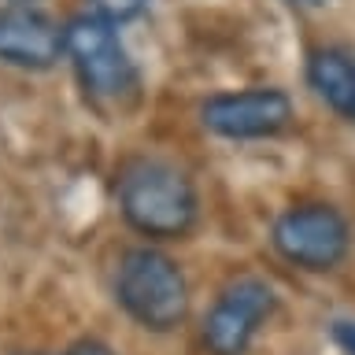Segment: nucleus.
Wrapping results in <instances>:
<instances>
[{
  "instance_id": "12",
  "label": "nucleus",
  "mask_w": 355,
  "mask_h": 355,
  "mask_svg": "<svg viewBox=\"0 0 355 355\" xmlns=\"http://www.w3.org/2000/svg\"><path fill=\"white\" fill-rule=\"evenodd\" d=\"M293 8H315V4H322V0H288Z\"/></svg>"
},
{
  "instance_id": "6",
  "label": "nucleus",
  "mask_w": 355,
  "mask_h": 355,
  "mask_svg": "<svg viewBox=\"0 0 355 355\" xmlns=\"http://www.w3.org/2000/svg\"><path fill=\"white\" fill-rule=\"evenodd\" d=\"M200 119L211 133L230 141H259L274 137L293 122V100L282 89H241V93H218L204 100Z\"/></svg>"
},
{
  "instance_id": "9",
  "label": "nucleus",
  "mask_w": 355,
  "mask_h": 355,
  "mask_svg": "<svg viewBox=\"0 0 355 355\" xmlns=\"http://www.w3.org/2000/svg\"><path fill=\"white\" fill-rule=\"evenodd\" d=\"M148 0H93V15L107 19L111 26H122V22L137 19Z\"/></svg>"
},
{
  "instance_id": "8",
  "label": "nucleus",
  "mask_w": 355,
  "mask_h": 355,
  "mask_svg": "<svg viewBox=\"0 0 355 355\" xmlns=\"http://www.w3.org/2000/svg\"><path fill=\"white\" fill-rule=\"evenodd\" d=\"M307 85L326 107L355 122V52L326 44L307 55Z\"/></svg>"
},
{
  "instance_id": "7",
  "label": "nucleus",
  "mask_w": 355,
  "mask_h": 355,
  "mask_svg": "<svg viewBox=\"0 0 355 355\" xmlns=\"http://www.w3.org/2000/svg\"><path fill=\"white\" fill-rule=\"evenodd\" d=\"M63 55V26L33 4L0 8V63L19 71H49Z\"/></svg>"
},
{
  "instance_id": "2",
  "label": "nucleus",
  "mask_w": 355,
  "mask_h": 355,
  "mask_svg": "<svg viewBox=\"0 0 355 355\" xmlns=\"http://www.w3.org/2000/svg\"><path fill=\"white\" fill-rule=\"evenodd\" d=\"M115 296L133 322L155 333L178 329L189 315V285L182 266L155 248H133L122 255Z\"/></svg>"
},
{
  "instance_id": "5",
  "label": "nucleus",
  "mask_w": 355,
  "mask_h": 355,
  "mask_svg": "<svg viewBox=\"0 0 355 355\" xmlns=\"http://www.w3.org/2000/svg\"><path fill=\"white\" fill-rule=\"evenodd\" d=\"M274 311V288L259 277L226 285L204 318V344L211 355H244Z\"/></svg>"
},
{
  "instance_id": "3",
  "label": "nucleus",
  "mask_w": 355,
  "mask_h": 355,
  "mask_svg": "<svg viewBox=\"0 0 355 355\" xmlns=\"http://www.w3.org/2000/svg\"><path fill=\"white\" fill-rule=\"evenodd\" d=\"M63 55L71 60L85 96L96 104H122L137 89V71L119 37V26L93 11L63 26Z\"/></svg>"
},
{
  "instance_id": "1",
  "label": "nucleus",
  "mask_w": 355,
  "mask_h": 355,
  "mask_svg": "<svg viewBox=\"0 0 355 355\" xmlns=\"http://www.w3.org/2000/svg\"><path fill=\"white\" fill-rule=\"evenodd\" d=\"M119 211L141 237L182 241L196 226L200 200L178 166L137 155L119 171Z\"/></svg>"
},
{
  "instance_id": "13",
  "label": "nucleus",
  "mask_w": 355,
  "mask_h": 355,
  "mask_svg": "<svg viewBox=\"0 0 355 355\" xmlns=\"http://www.w3.org/2000/svg\"><path fill=\"white\" fill-rule=\"evenodd\" d=\"M11 4H30V0H11Z\"/></svg>"
},
{
  "instance_id": "10",
  "label": "nucleus",
  "mask_w": 355,
  "mask_h": 355,
  "mask_svg": "<svg viewBox=\"0 0 355 355\" xmlns=\"http://www.w3.org/2000/svg\"><path fill=\"white\" fill-rule=\"evenodd\" d=\"M337 340L348 355H355V322H337Z\"/></svg>"
},
{
  "instance_id": "4",
  "label": "nucleus",
  "mask_w": 355,
  "mask_h": 355,
  "mask_svg": "<svg viewBox=\"0 0 355 355\" xmlns=\"http://www.w3.org/2000/svg\"><path fill=\"white\" fill-rule=\"evenodd\" d=\"M274 248L304 270H333L352 248V230L329 204H296L274 222Z\"/></svg>"
},
{
  "instance_id": "11",
  "label": "nucleus",
  "mask_w": 355,
  "mask_h": 355,
  "mask_svg": "<svg viewBox=\"0 0 355 355\" xmlns=\"http://www.w3.org/2000/svg\"><path fill=\"white\" fill-rule=\"evenodd\" d=\"M63 355H111L104 344H96V340H82V344H74L71 352H63Z\"/></svg>"
}]
</instances>
